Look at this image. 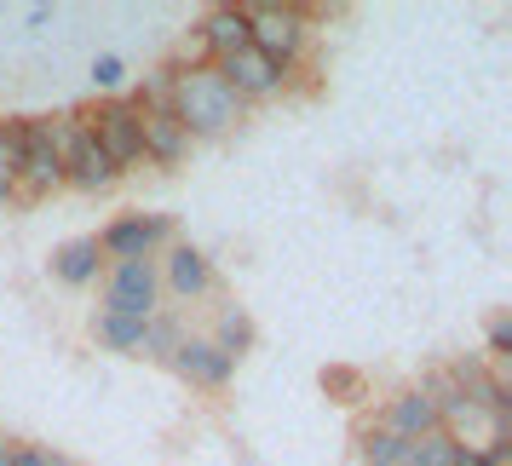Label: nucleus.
I'll return each mask as SVG.
<instances>
[{
  "label": "nucleus",
  "mask_w": 512,
  "mask_h": 466,
  "mask_svg": "<svg viewBox=\"0 0 512 466\" xmlns=\"http://www.w3.org/2000/svg\"><path fill=\"white\" fill-rule=\"evenodd\" d=\"M173 116H179V127L190 133V144L196 139H225L236 121H242V98L225 87V75L213 70V64H190V70H179V81H173V104H167Z\"/></svg>",
  "instance_id": "1"
},
{
  "label": "nucleus",
  "mask_w": 512,
  "mask_h": 466,
  "mask_svg": "<svg viewBox=\"0 0 512 466\" xmlns=\"http://www.w3.org/2000/svg\"><path fill=\"white\" fill-rule=\"evenodd\" d=\"M47 121L52 144H58V156H64V190H81V196H104V190L121 185V173L110 167V156L93 144L87 133V121L81 110H64V116H41Z\"/></svg>",
  "instance_id": "2"
},
{
  "label": "nucleus",
  "mask_w": 512,
  "mask_h": 466,
  "mask_svg": "<svg viewBox=\"0 0 512 466\" xmlns=\"http://www.w3.org/2000/svg\"><path fill=\"white\" fill-rule=\"evenodd\" d=\"M248 47L282 70H300L311 52V12L305 6H248Z\"/></svg>",
  "instance_id": "3"
},
{
  "label": "nucleus",
  "mask_w": 512,
  "mask_h": 466,
  "mask_svg": "<svg viewBox=\"0 0 512 466\" xmlns=\"http://www.w3.org/2000/svg\"><path fill=\"white\" fill-rule=\"evenodd\" d=\"M81 121H87L93 144L110 156V167H116V173H133V167H144L139 104H133L127 93H121V98H98L93 110H81Z\"/></svg>",
  "instance_id": "4"
},
{
  "label": "nucleus",
  "mask_w": 512,
  "mask_h": 466,
  "mask_svg": "<svg viewBox=\"0 0 512 466\" xmlns=\"http://www.w3.org/2000/svg\"><path fill=\"white\" fill-rule=\"evenodd\" d=\"M179 242L173 219L167 213H121L98 231V248H104V265H127V259H162L167 248Z\"/></svg>",
  "instance_id": "5"
},
{
  "label": "nucleus",
  "mask_w": 512,
  "mask_h": 466,
  "mask_svg": "<svg viewBox=\"0 0 512 466\" xmlns=\"http://www.w3.org/2000/svg\"><path fill=\"white\" fill-rule=\"evenodd\" d=\"M98 311H116V317L150 323V317L162 311V271H156V259L104 265V305H98Z\"/></svg>",
  "instance_id": "6"
},
{
  "label": "nucleus",
  "mask_w": 512,
  "mask_h": 466,
  "mask_svg": "<svg viewBox=\"0 0 512 466\" xmlns=\"http://www.w3.org/2000/svg\"><path fill=\"white\" fill-rule=\"evenodd\" d=\"M29 121V144H24V167H18V202H47L52 190H64V156L52 144L47 121L24 116Z\"/></svg>",
  "instance_id": "7"
},
{
  "label": "nucleus",
  "mask_w": 512,
  "mask_h": 466,
  "mask_svg": "<svg viewBox=\"0 0 512 466\" xmlns=\"http://www.w3.org/2000/svg\"><path fill=\"white\" fill-rule=\"evenodd\" d=\"M213 70L225 75V87H231L242 104H259V98L288 93V87H294V75H300V70H282V64H271V58H265V52H254V47L231 52V58H225V64H213Z\"/></svg>",
  "instance_id": "8"
},
{
  "label": "nucleus",
  "mask_w": 512,
  "mask_h": 466,
  "mask_svg": "<svg viewBox=\"0 0 512 466\" xmlns=\"http://www.w3.org/2000/svg\"><path fill=\"white\" fill-rule=\"evenodd\" d=\"M156 271H162V294H173V300H213L219 294V271H213V259L202 254V248H190V242H173L162 259H156Z\"/></svg>",
  "instance_id": "9"
},
{
  "label": "nucleus",
  "mask_w": 512,
  "mask_h": 466,
  "mask_svg": "<svg viewBox=\"0 0 512 466\" xmlns=\"http://www.w3.org/2000/svg\"><path fill=\"white\" fill-rule=\"evenodd\" d=\"M167 369L179 374L185 386H196V392H225V386L236 380V363L213 346L208 334H185V340H179V351L167 357Z\"/></svg>",
  "instance_id": "10"
},
{
  "label": "nucleus",
  "mask_w": 512,
  "mask_h": 466,
  "mask_svg": "<svg viewBox=\"0 0 512 466\" xmlns=\"http://www.w3.org/2000/svg\"><path fill=\"white\" fill-rule=\"evenodd\" d=\"M139 139H144V167H179L190 156V133L179 127L173 110H139Z\"/></svg>",
  "instance_id": "11"
},
{
  "label": "nucleus",
  "mask_w": 512,
  "mask_h": 466,
  "mask_svg": "<svg viewBox=\"0 0 512 466\" xmlns=\"http://www.w3.org/2000/svg\"><path fill=\"white\" fill-rule=\"evenodd\" d=\"M52 277L64 282V288H93L104 277V248H98V236H70V242H58L52 248Z\"/></svg>",
  "instance_id": "12"
},
{
  "label": "nucleus",
  "mask_w": 512,
  "mask_h": 466,
  "mask_svg": "<svg viewBox=\"0 0 512 466\" xmlns=\"http://www.w3.org/2000/svg\"><path fill=\"white\" fill-rule=\"evenodd\" d=\"M380 426H386V432H397L403 443H415V438H426L432 426H443V420H438V409H432V397L415 392V386H403V392L386 397V415H380Z\"/></svg>",
  "instance_id": "13"
},
{
  "label": "nucleus",
  "mask_w": 512,
  "mask_h": 466,
  "mask_svg": "<svg viewBox=\"0 0 512 466\" xmlns=\"http://www.w3.org/2000/svg\"><path fill=\"white\" fill-rule=\"evenodd\" d=\"M208 340H213L219 351H225L231 363H242V357H248V351L259 346V323L248 317V311H242V305H219V317H213Z\"/></svg>",
  "instance_id": "14"
},
{
  "label": "nucleus",
  "mask_w": 512,
  "mask_h": 466,
  "mask_svg": "<svg viewBox=\"0 0 512 466\" xmlns=\"http://www.w3.org/2000/svg\"><path fill=\"white\" fill-rule=\"evenodd\" d=\"M93 340H98L104 351L139 357V346H144V323H139V317H116V311H98V317H93Z\"/></svg>",
  "instance_id": "15"
},
{
  "label": "nucleus",
  "mask_w": 512,
  "mask_h": 466,
  "mask_svg": "<svg viewBox=\"0 0 512 466\" xmlns=\"http://www.w3.org/2000/svg\"><path fill=\"white\" fill-rule=\"evenodd\" d=\"M357 455H363V466H409V443L374 420V426L357 432Z\"/></svg>",
  "instance_id": "16"
},
{
  "label": "nucleus",
  "mask_w": 512,
  "mask_h": 466,
  "mask_svg": "<svg viewBox=\"0 0 512 466\" xmlns=\"http://www.w3.org/2000/svg\"><path fill=\"white\" fill-rule=\"evenodd\" d=\"M190 328L179 323V317H167V311H156L150 323H144V346H139V357H150V363H167L173 351H179V340H185Z\"/></svg>",
  "instance_id": "17"
},
{
  "label": "nucleus",
  "mask_w": 512,
  "mask_h": 466,
  "mask_svg": "<svg viewBox=\"0 0 512 466\" xmlns=\"http://www.w3.org/2000/svg\"><path fill=\"white\" fill-rule=\"evenodd\" d=\"M415 392H426V397H432V409H438V420H443V415H455V409L466 403V397H461V386H455V374L443 369V363H438V369H420Z\"/></svg>",
  "instance_id": "18"
},
{
  "label": "nucleus",
  "mask_w": 512,
  "mask_h": 466,
  "mask_svg": "<svg viewBox=\"0 0 512 466\" xmlns=\"http://www.w3.org/2000/svg\"><path fill=\"white\" fill-rule=\"evenodd\" d=\"M173 81H179V64H156L127 98H133L139 110H167V104H173Z\"/></svg>",
  "instance_id": "19"
},
{
  "label": "nucleus",
  "mask_w": 512,
  "mask_h": 466,
  "mask_svg": "<svg viewBox=\"0 0 512 466\" xmlns=\"http://www.w3.org/2000/svg\"><path fill=\"white\" fill-rule=\"evenodd\" d=\"M24 144H29V121H0V179L18 185V167H24Z\"/></svg>",
  "instance_id": "20"
},
{
  "label": "nucleus",
  "mask_w": 512,
  "mask_h": 466,
  "mask_svg": "<svg viewBox=\"0 0 512 466\" xmlns=\"http://www.w3.org/2000/svg\"><path fill=\"white\" fill-rule=\"evenodd\" d=\"M409 466H455V438L443 426H432L426 438L409 443Z\"/></svg>",
  "instance_id": "21"
},
{
  "label": "nucleus",
  "mask_w": 512,
  "mask_h": 466,
  "mask_svg": "<svg viewBox=\"0 0 512 466\" xmlns=\"http://www.w3.org/2000/svg\"><path fill=\"white\" fill-rule=\"evenodd\" d=\"M87 81H93L98 98H121V87H127V64H121L116 52H98L93 70H87Z\"/></svg>",
  "instance_id": "22"
},
{
  "label": "nucleus",
  "mask_w": 512,
  "mask_h": 466,
  "mask_svg": "<svg viewBox=\"0 0 512 466\" xmlns=\"http://www.w3.org/2000/svg\"><path fill=\"white\" fill-rule=\"evenodd\" d=\"M323 392L334 397V403H363V397H369V380L357 369H323Z\"/></svg>",
  "instance_id": "23"
},
{
  "label": "nucleus",
  "mask_w": 512,
  "mask_h": 466,
  "mask_svg": "<svg viewBox=\"0 0 512 466\" xmlns=\"http://www.w3.org/2000/svg\"><path fill=\"white\" fill-rule=\"evenodd\" d=\"M484 357H489V363H507V357H512V317H507V311H495V317H489Z\"/></svg>",
  "instance_id": "24"
},
{
  "label": "nucleus",
  "mask_w": 512,
  "mask_h": 466,
  "mask_svg": "<svg viewBox=\"0 0 512 466\" xmlns=\"http://www.w3.org/2000/svg\"><path fill=\"white\" fill-rule=\"evenodd\" d=\"M12 461H18V466H75L70 455H58V449H41V443H12Z\"/></svg>",
  "instance_id": "25"
},
{
  "label": "nucleus",
  "mask_w": 512,
  "mask_h": 466,
  "mask_svg": "<svg viewBox=\"0 0 512 466\" xmlns=\"http://www.w3.org/2000/svg\"><path fill=\"white\" fill-rule=\"evenodd\" d=\"M24 24H29V29H47V24H52V6H29Z\"/></svg>",
  "instance_id": "26"
},
{
  "label": "nucleus",
  "mask_w": 512,
  "mask_h": 466,
  "mask_svg": "<svg viewBox=\"0 0 512 466\" xmlns=\"http://www.w3.org/2000/svg\"><path fill=\"white\" fill-rule=\"evenodd\" d=\"M0 202H18V185L12 179H0Z\"/></svg>",
  "instance_id": "27"
},
{
  "label": "nucleus",
  "mask_w": 512,
  "mask_h": 466,
  "mask_svg": "<svg viewBox=\"0 0 512 466\" xmlns=\"http://www.w3.org/2000/svg\"><path fill=\"white\" fill-rule=\"evenodd\" d=\"M0 466H18L12 461V443H0Z\"/></svg>",
  "instance_id": "28"
}]
</instances>
